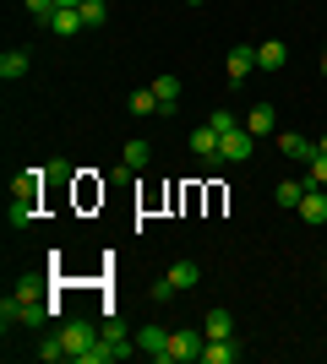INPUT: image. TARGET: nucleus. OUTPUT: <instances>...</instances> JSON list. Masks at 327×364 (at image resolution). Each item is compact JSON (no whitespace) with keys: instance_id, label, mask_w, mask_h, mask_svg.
<instances>
[{"instance_id":"nucleus-14","label":"nucleus","mask_w":327,"mask_h":364,"mask_svg":"<svg viewBox=\"0 0 327 364\" xmlns=\"http://www.w3.org/2000/svg\"><path fill=\"white\" fill-rule=\"evenodd\" d=\"M125 104H131V114H137V120H147V114H164V104H158L153 82H147V87H137L131 98H125Z\"/></svg>"},{"instance_id":"nucleus-9","label":"nucleus","mask_w":327,"mask_h":364,"mask_svg":"<svg viewBox=\"0 0 327 364\" xmlns=\"http://www.w3.org/2000/svg\"><path fill=\"white\" fill-rule=\"evenodd\" d=\"M284 65H289V44H279V38L256 44V71H284Z\"/></svg>"},{"instance_id":"nucleus-5","label":"nucleus","mask_w":327,"mask_h":364,"mask_svg":"<svg viewBox=\"0 0 327 364\" xmlns=\"http://www.w3.org/2000/svg\"><path fill=\"white\" fill-rule=\"evenodd\" d=\"M224 71H229V82H246V76L256 71V44H229V55H224Z\"/></svg>"},{"instance_id":"nucleus-29","label":"nucleus","mask_w":327,"mask_h":364,"mask_svg":"<svg viewBox=\"0 0 327 364\" xmlns=\"http://www.w3.org/2000/svg\"><path fill=\"white\" fill-rule=\"evenodd\" d=\"M316 152H327V131H322V136H316Z\"/></svg>"},{"instance_id":"nucleus-10","label":"nucleus","mask_w":327,"mask_h":364,"mask_svg":"<svg viewBox=\"0 0 327 364\" xmlns=\"http://www.w3.org/2000/svg\"><path fill=\"white\" fill-rule=\"evenodd\" d=\"M164 348H170V332H164V326H142L137 332V353H147V359L164 364Z\"/></svg>"},{"instance_id":"nucleus-17","label":"nucleus","mask_w":327,"mask_h":364,"mask_svg":"<svg viewBox=\"0 0 327 364\" xmlns=\"http://www.w3.org/2000/svg\"><path fill=\"white\" fill-rule=\"evenodd\" d=\"M202 332L207 337H234V316L224 310V304H213V310L202 316Z\"/></svg>"},{"instance_id":"nucleus-23","label":"nucleus","mask_w":327,"mask_h":364,"mask_svg":"<svg viewBox=\"0 0 327 364\" xmlns=\"http://www.w3.org/2000/svg\"><path fill=\"white\" fill-rule=\"evenodd\" d=\"M22 6H28V16H33V22H38V28H49V16L61 11L55 0H22Z\"/></svg>"},{"instance_id":"nucleus-26","label":"nucleus","mask_w":327,"mask_h":364,"mask_svg":"<svg viewBox=\"0 0 327 364\" xmlns=\"http://www.w3.org/2000/svg\"><path fill=\"white\" fill-rule=\"evenodd\" d=\"M16 294H22V299H44V277H38V272H28L22 283H16Z\"/></svg>"},{"instance_id":"nucleus-19","label":"nucleus","mask_w":327,"mask_h":364,"mask_svg":"<svg viewBox=\"0 0 327 364\" xmlns=\"http://www.w3.org/2000/svg\"><path fill=\"white\" fill-rule=\"evenodd\" d=\"M164 277H170L175 289L186 294V289H197V283H202V267H197V261H175V267H170Z\"/></svg>"},{"instance_id":"nucleus-7","label":"nucleus","mask_w":327,"mask_h":364,"mask_svg":"<svg viewBox=\"0 0 327 364\" xmlns=\"http://www.w3.org/2000/svg\"><path fill=\"white\" fill-rule=\"evenodd\" d=\"M153 92H158V104H164V114H175V104H180L186 82H180L175 71H164V76H153Z\"/></svg>"},{"instance_id":"nucleus-12","label":"nucleus","mask_w":327,"mask_h":364,"mask_svg":"<svg viewBox=\"0 0 327 364\" xmlns=\"http://www.w3.org/2000/svg\"><path fill=\"white\" fill-rule=\"evenodd\" d=\"M240 359V348H234V337H207L202 348V364H234Z\"/></svg>"},{"instance_id":"nucleus-22","label":"nucleus","mask_w":327,"mask_h":364,"mask_svg":"<svg viewBox=\"0 0 327 364\" xmlns=\"http://www.w3.org/2000/svg\"><path fill=\"white\" fill-rule=\"evenodd\" d=\"M77 11H82V22H88V28H104V22H109V6H104V0H82Z\"/></svg>"},{"instance_id":"nucleus-13","label":"nucleus","mask_w":327,"mask_h":364,"mask_svg":"<svg viewBox=\"0 0 327 364\" xmlns=\"http://www.w3.org/2000/svg\"><path fill=\"white\" fill-rule=\"evenodd\" d=\"M28 71H33L28 49H6V55H0V76H6V82H22Z\"/></svg>"},{"instance_id":"nucleus-21","label":"nucleus","mask_w":327,"mask_h":364,"mask_svg":"<svg viewBox=\"0 0 327 364\" xmlns=\"http://www.w3.org/2000/svg\"><path fill=\"white\" fill-rule=\"evenodd\" d=\"M300 196H306V180H279V185H273V201H279V207H289V213L300 207Z\"/></svg>"},{"instance_id":"nucleus-20","label":"nucleus","mask_w":327,"mask_h":364,"mask_svg":"<svg viewBox=\"0 0 327 364\" xmlns=\"http://www.w3.org/2000/svg\"><path fill=\"white\" fill-rule=\"evenodd\" d=\"M147 158H153V147H147V141H125L120 168H125V174H137V168H147Z\"/></svg>"},{"instance_id":"nucleus-30","label":"nucleus","mask_w":327,"mask_h":364,"mask_svg":"<svg viewBox=\"0 0 327 364\" xmlns=\"http://www.w3.org/2000/svg\"><path fill=\"white\" fill-rule=\"evenodd\" d=\"M55 6H82V0H55Z\"/></svg>"},{"instance_id":"nucleus-6","label":"nucleus","mask_w":327,"mask_h":364,"mask_svg":"<svg viewBox=\"0 0 327 364\" xmlns=\"http://www.w3.org/2000/svg\"><path fill=\"white\" fill-rule=\"evenodd\" d=\"M191 152H197V158H202V164L207 168H218V164H224V158H218V131H213V125H197V131H191Z\"/></svg>"},{"instance_id":"nucleus-25","label":"nucleus","mask_w":327,"mask_h":364,"mask_svg":"<svg viewBox=\"0 0 327 364\" xmlns=\"http://www.w3.org/2000/svg\"><path fill=\"white\" fill-rule=\"evenodd\" d=\"M306 185H327V152H316L311 164H306Z\"/></svg>"},{"instance_id":"nucleus-15","label":"nucleus","mask_w":327,"mask_h":364,"mask_svg":"<svg viewBox=\"0 0 327 364\" xmlns=\"http://www.w3.org/2000/svg\"><path fill=\"white\" fill-rule=\"evenodd\" d=\"M49 28L61 33V38H77V33L88 28V22H82V11H77V6H61V11L49 16Z\"/></svg>"},{"instance_id":"nucleus-18","label":"nucleus","mask_w":327,"mask_h":364,"mask_svg":"<svg viewBox=\"0 0 327 364\" xmlns=\"http://www.w3.org/2000/svg\"><path fill=\"white\" fill-rule=\"evenodd\" d=\"M44 174H49V168H22V174L11 180V196H33V201H38V191H44Z\"/></svg>"},{"instance_id":"nucleus-27","label":"nucleus","mask_w":327,"mask_h":364,"mask_svg":"<svg viewBox=\"0 0 327 364\" xmlns=\"http://www.w3.org/2000/svg\"><path fill=\"white\" fill-rule=\"evenodd\" d=\"M207 125H213V131H218V136H224V131H229V125H240V120H234V114H229V109H213V114H207Z\"/></svg>"},{"instance_id":"nucleus-24","label":"nucleus","mask_w":327,"mask_h":364,"mask_svg":"<svg viewBox=\"0 0 327 364\" xmlns=\"http://www.w3.org/2000/svg\"><path fill=\"white\" fill-rule=\"evenodd\" d=\"M38 359H44V364H61V359H66V343H61V332L38 343Z\"/></svg>"},{"instance_id":"nucleus-2","label":"nucleus","mask_w":327,"mask_h":364,"mask_svg":"<svg viewBox=\"0 0 327 364\" xmlns=\"http://www.w3.org/2000/svg\"><path fill=\"white\" fill-rule=\"evenodd\" d=\"M55 332H61V343H66V359H77V364L88 359V348H93L98 337H104V332L93 326V321H61Z\"/></svg>"},{"instance_id":"nucleus-11","label":"nucleus","mask_w":327,"mask_h":364,"mask_svg":"<svg viewBox=\"0 0 327 364\" xmlns=\"http://www.w3.org/2000/svg\"><path fill=\"white\" fill-rule=\"evenodd\" d=\"M279 152H284V158H295V164H311V158H316V141H311V136H295V131H284V136H279Z\"/></svg>"},{"instance_id":"nucleus-3","label":"nucleus","mask_w":327,"mask_h":364,"mask_svg":"<svg viewBox=\"0 0 327 364\" xmlns=\"http://www.w3.org/2000/svg\"><path fill=\"white\" fill-rule=\"evenodd\" d=\"M251 152H256V136L246 131V120H240V125H229V131L218 136V158H224V164H246Z\"/></svg>"},{"instance_id":"nucleus-16","label":"nucleus","mask_w":327,"mask_h":364,"mask_svg":"<svg viewBox=\"0 0 327 364\" xmlns=\"http://www.w3.org/2000/svg\"><path fill=\"white\" fill-rule=\"evenodd\" d=\"M33 218H38V201H33V196H11V207H6V223H11V228H28Z\"/></svg>"},{"instance_id":"nucleus-8","label":"nucleus","mask_w":327,"mask_h":364,"mask_svg":"<svg viewBox=\"0 0 327 364\" xmlns=\"http://www.w3.org/2000/svg\"><path fill=\"white\" fill-rule=\"evenodd\" d=\"M273 125H279L273 104H251V109H246V131H251L256 141H262V136H273Z\"/></svg>"},{"instance_id":"nucleus-28","label":"nucleus","mask_w":327,"mask_h":364,"mask_svg":"<svg viewBox=\"0 0 327 364\" xmlns=\"http://www.w3.org/2000/svg\"><path fill=\"white\" fill-rule=\"evenodd\" d=\"M175 294H180V289H175L170 277H158V283H153V304H170V299H175Z\"/></svg>"},{"instance_id":"nucleus-4","label":"nucleus","mask_w":327,"mask_h":364,"mask_svg":"<svg viewBox=\"0 0 327 364\" xmlns=\"http://www.w3.org/2000/svg\"><path fill=\"white\" fill-rule=\"evenodd\" d=\"M300 223H311V228H322L327 223V185H306V196H300Z\"/></svg>"},{"instance_id":"nucleus-31","label":"nucleus","mask_w":327,"mask_h":364,"mask_svg":"<svg viewBox=\"0 0 327 364\" xmlns=\"http://www.w3.org/2000/svg\"><path fill=\"white\" fill-rule=\"evenodd\" d=\"M322 76H327V55H322Z\"/></svg>"},{"instance_id":"nucleus-1","label":"nucleus","mask_w":327,"mask_h":364,"mask_svg":"<svg viewBox=\"0 0 327 364\" xmlns=\"http://www.w3.org/2000/svg\"><path fill=\"white\" fill-rule=\"evenodd\" d=\"M207 348V332L202 326H180V332H170V348H164V364H197Z\"/></svg>"},{"instance_id":"nucleus-32","label":"nucleus","mask_w":327,"mask_h":364,"mask_svg":"<svg viewBox=\"0 0 327 364\" xmlns=\"http://www.w3.org/2000/svg\"><path fill=\"white\" fill-rule=\"evenodd\" d=\"M186 6H202V0H186Z\"/></svg>"}]
</instances>
